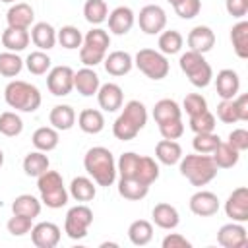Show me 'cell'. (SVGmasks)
Returning a JSON list of instances; mask_svg holds the SVG:
<instances>
[{
  "instance_id": "obj_1",
  "label": "cell",
  "mask_w": 248,
  "mask_h": 248,
  "mask_svg": "<svg viewBox=\"0 0 248 248\" xmlns=\"http://www.w3.org/2000/svg\"><path fill=\"white\" fill-rule=\"evenodd\" d=\"M83 167L99 186H110L116 180V163L107 147H91L83 157Z\"/></svg>"
},
{
  "instance_id": "obj_2",
  "label": "cell",
  "mask_w": 248,
  "mask_h": 248,
  "mask_svg": "<svg viewBox=\"0 0 248 248\" xmlns=\"http://www.w3.org/2000/svg\"><path fill=\"white\" fill-rule=\"evenodd\" d=\"M178 163H180V174L186 176L192 186H205L217 176V165L207 153L184 155Z\"/></svg>"
},
{
  "instance_id": "obj_3",
  "label": "cell",
  "mask_w": 248,
  "mask_h": 248,
  "mask_svg": "<svg viewBox=\"0 0 248 248\" xmlns=\"http://www.w3.org/2000/svg\"><path fill=\"white\" fill-rule=\"evenodd\" d=\"M4 99H6L8 107L21 110V112H35L43 101L39 89L27 81H21V79H14L6 85Z\"/></svg>"
},
{
  "instance_id": "obj_4",
  "label": "cell",
  "mask_w": 248,
  "mask_h": 248,
  "mask_svg": "<svg viewBox=\"0 0 248 248\" xmlns=\"http://www.w3.org/2000/svg\"><path fill=\"white\" fill-rule=\"evenodd\" d=\"M37 188L41 194V202L50 209H60L68 203V190L64 186V180L60 172L56 170H45L41 176H37Z\"/></svg>"
},
{
  "instance_id": "obj_5",
  "label": "cell",
  "mask_w": 248,
  "mask_h": 248,
  "mask_svg": "<svg viewBox=\"0 0 248 248\" xmlns=\"http://www.w3.org/2000/svg\"><path fill=\"white\" fill-rule=\"evenodd\" d=\"M178 64H180V70L186 74V78L190 79V83L194 87H207L211 83L213 70H211L209 62L203 58V54L188 50L180 56Z\"/></svg>"
},
{
  "instance_id": "obj_6",
  "label": "cell",
  "mask_w": 248,
  "mask_h": 248,
  "mask_svg": "<svg viewBox=\"0 0 248 248\" xmlns=\"http://www.w3.org/2000/svg\"><path fill=\"white\" fill-rule=\"evenodd\" d=\"M134 64L149 79H163V78H167V74L170 70L167 56L163 52H159V50H153V48H141V50H138V54L134 58Z\"/></svg>"
},
{
  "instance_id": "obj_7",
  "label": "cell",
  "mask_w": 248,
  "mask_h": 248,
  "mask_svg": "<svg viewBox=\"0 0 248 248\" xmlns=\"http://www.w3.org/2000/svg\"><path fill=\"white\" fill-rule=\"evenodd\" d=\"M93 223V211L79 203L68 209L66 219H64V232L72 238V240H81L87 236V229Z\"/></svg>"
},
{
  "instance_id": "obj_8",
  "label": "cell",
  "mask_w": 248,
  "mask_h": 248,
  "mask_svg": "<svg viewBox=\"0 0 248 248\" xmlns=\"http://www.w3.org/2000/svg\"><path fill=\"white\" fill-rule=\"evenodd\" d=\"M138 23H140V29L145 33V35H157L165 29L167 25V14L161 6L157 4H147L140 10V16H138Z\"/></svg>"
},
{
  "instance_id": "obj_9",
  "label": "cell",
  "mask_w": 248,
  "mask_h": 248,
  "mask_svg": "<svg viewBox=\"0 0 248 248\" xmlns=\"http://www.w3.org/2000/svg\"><path fill=\"white\" fill-rule=\"evenodd\" d=\"M46 87L56 97L68 95L74 89V70L70 66H54L46 76Z\"/></svg>"
},
{
  "instance_id": "obj_10",
  "label": "cell",
  "mask_w": 248,
  "mask_h": 248,
  "mask_svg": "<svg viewBox=\"0 0 248 248\" xmlns=\"http://www.w3.org/2000/svg\"><path fill=\"white\" fill-rule=\"evenodd\" d=\"M225 213L236 223H246L248 221V188L240 186L232 190V194L225 202Z\"/></svg>"
},
{
  "instance_id": "obj_11",
  "label": "cell",
  "mask_w": 248,
  "mask_h": 248,
  "mask_svg": "<svg viewBox=\"0 0 248 248\" xmlns=\"http://www.w3.org/2000/svg\"><path fill=\"white\" fill-rule=\"evenodd\" d=\"M217 242L223 248H244L248 244V234L246 229L242 227V223H227L219 229L217 232Z\"/></svg>"
},
{
  "instance_id": "obj_12",
  "label": "cell",
  "mask_w": 248,
  "mask_h": 248,
  "mask_svg": "<svg viewBox=\"0 0 248 248\" xmlns=\"http://www.w3.org/2000/svg\"><path fill=\"white\" fill-rule=\"evenodd\" d=\"M31 240L37 248H54L60 242V227L50 221L37 223L31 227Z\"/></svg>"
},
{
  "instance_id": "obj_13",
  "label": "cell",
  "mask_w": 248,
  "mask_h": 248,
  "mask_svg": "<svg viewBox=\"0 0 248 248\" xmlns=\"http://www.w3.org/2000/svg\"><path fill=\"white\" fill-rule=\"evenodd\" d=\"M190 211L198 217H211L219 211V198L209 190H200L190 198Z\"/></svg>"
},
{
  "instance_id": "obj_14",
  "label": "cell",
  "mask_w": 248,
  "mask_h": 248,
  "mask_svg": "<svg viewBox=\"0 0 248 248\" xmlns=\"http://www.w3.org/2000/svg\"><path fill=\"white\" fill-rule=\"evenodd\" d=\"M97 101H99V107L107 112H114L122 107V101H124V93H122V87L118 83H103L97 91Z\"/></svg>"
},
{
  "instance_id": "obj_15",
  "label": "cell",
  "mask_w": 248,
  "mask_h": 248,
  "mask_svg": "<svg viewBox=\"0 0 248 248\" xmlns=\"http://www.w3.org/2000/svg\"><path fill=\"white\" fill-rule=\"evenodd\" d=\"M74 87L78 89L79 95L83 97H93L97 95L99 87H101V81H99V76L93 68H81L78 72H74Z\"/></svg>"
},
{
  "instance_id": "obj_16",
  "label": "cell",
  "mask_w": 248,
  "mask_h": 248,
  "mask_svg": "<svg viewBox=\"0 0 248 248\" xmlns=\"http://www.w3.org/2000/svg\"><path fill=\"white\" fill-rule=\"evenodd\" d=\"M213 45H215V33L207 25H196L188 33V46L194 52L205 54L213 48Z\"/></svg>"
},
{
  "instance_id": "obj_17",
  "label": "cell",
  "mask_w": 248,
  "mask_h": 248,
  "mask_svg": "<svg viewBox=\"0 0 248 248\" xmlns=\"http://www.w3.org/2000/svg\"><path fill=\"white\" fill-rule=\"evenodd\" d=\"M215 89H217V95L221 99H234L238 89H240V78L234 70L231 68H225L217 74L215 78Z\"/></svg>"
},
{
  "instance_id": "obj_18",
  "label": "cell",
  "mask_w": 248,
  "mask_h": 248,
  "mask_svg": "<svg viewBox=\"0 0 248 248\" xmlns=\"http://www.w3.org/2000/svg\"><path fill=\"white\" fill-rule=\"evenodd\" d=\"M134 21H136V16L128 6H118L108 14V29L114 35H126L134 27Z\"/></svg>"
},
{
  "instance_id": "obj_19",
  "label": "cell",
  "mask_w": 248,
  "mask_h": 248,
  "mask_svg": "<svg viewBox=\"0 0 248 248\" xmlns=\"http://www.w3.org/2000/svg\"><path fill=\"white\" fill-rule=\"evenodd\" d=\"M103 64H105L107 74L118 78V76H126V74L132 70L134 58H132V54L126 52V50H114V52H110L108 56H105Z\"/></svg>"
},
{
  "instance_id": "obj_20",
  "label": "cell",
  "mask_w": 248,
  "mask_h": 248,
  "mask_svg": "<svg viewBox=\"0 0 248 248\" xmlns=\"http://www.w3.org/2000/svg\"><path fill=\"white\" fill-rule=\"evenodd\" d=\"M151 217H153V223L165 231H170V229L178 227V223H180V215H178L176 207L170 203H165V202H161L153 207Z\"/></svg>"
},
{
  "instance_id": "obj_21",
  "label": "cell",
  "mask_w": 248,
  "mask_h": 248,
  "mask_svg": "<svg viewBox=\"0 0 248 248\" xmlns=\"http://www.w3.org/2000/svg\"><path fill=\"white\" fill-rule=\"evenodd\" d=\"M33 8L25 2H16L8 14H6V21H8V27H17V29H29V25L33 23Z\"/></svg>"
},
{
  "instance_id": "obj_22",
  "label": "cell",
  "mask_w": 248,
  "mask_h": 248,
  "mask_svg": "<svg viewBox=\"0 0 248 248\" xmlns=\"http://www.w3.org/2000/svg\"><path fill=\"white\" fill-rule=\"evenodd\" d=\"M31 41L39 50H50L56 45V29L46 21H39L31 27Z\"/></svg>"
},
{
  "instance_id": "obj_23",
  "label": "cell",
  "mask_w": 248,
  "mask_h": 248,
  "mask_svg": "<svg viewBox=\"0 0 248 248\" xmlns=\"http://www.w3.org/2000/svg\"><path fill=\"white\" fill-rule=\"evenodd\" d=\"M31 41V35L27 29H17V27H6L2 31V45L12 50V52H19L23 48H27Z\"/></svg>"
},
{
  "instance_id": "obj_24",
  "label": "cell",
  "mask_w": 248,
  "mask_h": 248,
  "mask_svg": "<svg viewBox=\"0 0 248 248\" xmlns=\"http://www.w3.org/2000/svg\"><path fill=\"white\" fill-rule=\"evenodd\" d=\"M155 157L163 163V165H176L182 159V147L178 141L174 140H161L155 147Z\"/></svg>"
},
{
  "instance_id": "obj_25",
  "label": "cell",
  "mask_w": 248,
  "mask_h": 248,
  "mask_svg": "<svg viewBox=\"0 0 248 248\" xmlns=\"http://www.w3.org/2000/svg\"><path fill=\"white\" fill-rule=\"evenodd\" d=\"M211 159L217 165V169H232L240 159V151L231 147L227 141H219V145L211 153Z\"/></svg>"
},
{
  "instance_id": "obj_26",
  "label": "cell",
  "mask_w": 248,
  "mask_h": 248,
  "mask_svg": "<svg viewBox=\"0 0 248 248\" xmlns=\"http://www.w3.org/2000/svg\"><path fill=\"white\" fill-rule=\"evenodd\" d=\"M180 116H182V108L172 99H161L153 107V118L157 124H163L169 120H178Z\"/></svg>"
},
{
  "instance_id": "obj_27",
  "label": "cell",
  "mask_w": 248,
  "mask_h": 248,
  "mask_svg": "<svg viewBox=\"0 0 248 248\" xmlns=\"http://www.w3.org/2000/svg\"><path fill=\"white\" fill-rule=\"evenodd\" d=\"M58 130L56 128H50V126H41V128H37L35 132H33V138H31V141H33V145L39 149V151H52V149H56V145H58Z\"/></svg>"
},
{
  "instance_id": "obj_28",
  "label": "cell",
  "mask_w": 248,
  "mask_h": 248,
  "mask_svg": "<svg viewBox=\"0 0 248 248\" xmlns=\"http://www.w3.org/2000/svg\"><path fill=\"white\" fill-rule=\"evenodd\" d=\"M78 124L85 134H99L105 128V116L97 108H85L79 112Z\"/></svg>"
},
{
  "instance_id": "obj_29",
  "label": "cell",
  "mask_w": 248,
  "mask_h": 248,
  "mask_svg": "<svg viewBox=\"0 0 248 248\" xmlns=\"http://www.w3.org/2000/svg\"><path fill=\"white\" fill-rule=\"evenodd\" d=\"M128 238L134 246H145L153 238V225L145 219H138L128 227Z\"/></svg>"
},
{
  "instance_id": "obj_30",
  "label": "cell",
  "mask_w": 248,
  "mask_h": 248,
  "mask_svg": "<svg viewBox=\"0 0 248 248\" xmlns=\"http://www.w3.org/2000/svg\"><path fill=\"white\" fill-rule=\"evenodd\" d=\"M48 120H50V124H52V128L64 132V130H70V128L74 126V122H76V112H74V108H72L70 105H56V107L50 110Z\"/></svg>"
},
{
  "instance_id": "obj_31",
  "label": "cell",
  "mask_w": 248,
  "mask_h": 248,
  "mask_svg": "<svg viewBox=\"0 0 248 248\" xmlns=\"http://www.w3.org/2000/svg\"><path fill=\"white\" fill-rule=\"evenodd\" d=\"M147 192H149V186L141 184L136 178H120L118 180V194L124 200L138 202V200H143L147 196Z\"/></svg>"
},
{
  "instance_id": "obj_32",
  "label": "cell",
  "mask_w": 248,
  "mask_h": 248,
  "mask_svg": "<svg viewBox=\"0 0 248 248\" xmlns=\"http://www.w3.org/2000/svg\"><path fill=\"white\" fill-rule=\"evenodd\" d=\"M12 211H14L16 215H25V217L35 219V217H39V213H41V202H39L35 196H31V194H21V196H17V198L14 200Z\"/></svg>"
},
{
  "instance_id": "obj_33",
  "label": "cell",
  "mask_w": 248,
  "mask_h": 248,
  "mask_svg": "<svg viewBox=\"0 0 248 248\" xmlns=\"http://www.w3.org/2000/svg\"><path fill=\"white\" fill-rule=\"evenodd\" d=\"M231 43L238 58H248V21H238L231 29Z\"/></svg>"
},
{
  "instance_id": "obj_34",
  "label": "cell",
  "mask_w": 248,
  "mask_h": 248,
  "mask_svg": "<svg viewBox=\"0 0 248 248\" xmlns=\"http://www.w3.org/2000/svg\"><path fill=\"white\" fill-rule=\"evenodd\" d=\"M48 157L45 155V151H31V153H27L25 155V159H23V170H25V174L27 176H41L45 170H48Z\"/></svg>"
},
{
  "instance_id": "obj_35",
  "label": "cell",
  "mask_w": 248,
  "mask_h": 248,
  "mask_svg": "<svg viewBox=\"0 0 248 248\" xmlns=\"http://www.w3.org/2000/svg\"><path fill=\"white\" fill-rule=\"evenodd\" d=\"M95 184L87 176H76L70 182V196L78 202H91L95 198Z\"/></svg>"
},
{
  "instance_id": "obj_36",
  "label": "cell",
  "mask_w": 248,
  "mask_h": 248,
  "mask_svg": "<svg viewBox=\"0 0 248 248\" xmlns=\"http://www.w3.org/2000/svg\"><path fill=\"white\" fill-rule=\"evenodd\" d=\"M157 178H159V165L155 163L153 157L141 155L140 165H138V172H136V180H140L145 186H151Z\"/></svg>"
},
{
  "instance_id": "obj_37",
  "label": "cell",
  "mask_w": 248,
  "mask_h": 248,
  "mask_svg": "<svg viewBox=\"0 0 248 248\" xmlns=\"http://www.w3.org/2000/svg\"><path fill=\"white\" fill-rule=\"evenodd\" d=\"M140 130H141V128H140L134 120H130L124 112H122V114L114 120V124H112V134H114V138H116V140H122V141L134 140Z\"/></svg>"
},
{
  "instance_id": "obj_38",
  "label": "cell",
  "mask_w": 248,
  "mask_h": 248,
  "mask_svg": "<svg viewBox=\"0 0 248 248\" xmlns=\"http://www.w3.org/2000/svg\"><path fill=\"white\" fill-rule=\"evenodd\" d=\"M83 16L89 23L93 25H101L107 17H108V8L105 0H87L83 4Z\"/></svg>"
},
{
  "instance_id": "obj_39",
  "label": "cell",
  "mask_w": 248,
  "mask_h": 248,
  "mask_svg": "<svg viewBox=\"0 0 248 248\" xmlns=\"http://www.w3.org/2000/svg\"><path fill=\"white\" fill-rule=\"evenodd\" d=\"M182 43H184V39L178 31H174V29L163 31L159 35V52H163L165 56L167 54H176V52H180Z\"/></svg>"
},
{
  "instance_id": "obj_40",
  "label": "cell",
  "mask_w": 248,
  "mask_h": 248,
  "mask_svg": "<svg viewBox=\"0 0 248 248\" xmlns=\"http://www.w3.org/2000/svg\"><path fill=\"white\" fill-rule=\"evenodd\" d=\"M140 157L141 155H138L134 151H128V153H122L120 155V159L116 163V172L120 174V178H136Z\"/></svg>"
},
{
  "instance_id": "obj_41",
  "label": "cell",
  "mask_w": 248,
  "mask_h": 248,
  "mask_svg": "<svg viewBox=\"0 0 248 248\" xmlns=\"http://www.w3.org/2000/svg\"><path fill=\"white\" fill-rule=\"evenodd\" d=\"M23 130V120L19 118V114L6 110L0 114V134L8 136V138H16L19 136Z\"/></svg>"
},
{
  "instance_id": "obj_42",
  "label": "cell",
  "mask_w": 248,
  "mask_h": 248,
  "mask_svg": "<svg viewBox=\"0 0 248 248\" xmlns=\"http://www.w3.org/2000/svg\"><path fill=\"white\" fill-rule=\"evenodd\" d=\"M23 68V60L17 56V52L6 50L0 52V74L6 78H16Z\"/></svg>"
},
{
  "instance_id": "obj_43",
  "label": "cell",
  "mask_w": 248,
  "mask_h": 248,
  "mask_svg": "<svg viewBox=\"0 0 248 248\" xmlns=\"http://www.w3.org/2000/svg\"><path fill=\"white\" fill-rule=\"evenodd\" d=\"M56 41H58L64 48L72 50V48L81 46L83 37H81V31H79L78 27H74V25H64L62 29L56 31Z\"/></svg>"
},
{
  "instance_id": "obj_44",
  "label": "cell",
  "mask_w": 248,
  "mask_h": 248,
  "mask_svg": "<svg viewBox=\"0 0 248 248\" xmlns=\"http://www.w3.org/2000/svg\"><path fill=\"white\" fill-rule=\"evenodd\" d=\"M25 66H27V70H29L31 74L43 76V74H46V70L50 68V56H48L46 52H43V50H35V52H31V54L27 56Z\"/></svg>"
},
{
  "instance_id": "obj_45",
  "label": "cell",
  "mask_w": 248,
  "mask_h": 248,
  "mask_svg": "<svg viewBox=\"0 0 248 248\" xmlns=\"http://www.w3.org/2000/svg\"><path fill=\"white\" fill-rule=\"evenodd\" d=\"M190 130L194 134H205L215 130V116L209 110H203L200 114L190 116Z\"/></svg>"
},
{
  "instance_id": "obj_46",
  "label": "cell",
  "mask_w": 248,
  "mask_h": 248,
  "mask_svg": "<svg viewBox=\"0 0 248 248\" xmlns=\"http://www.w3.org/2000/svg\"><path fill=\"white\" fill-rule=\"evenodd\" d=\"M221 138L213 132H205V134H196L192 140V145L196 149V153H213V149L219 145Z\"/></svg>"
},
{
  "instance_id": "obj_47",
  "label": "cell",
  "mask_w": 248,
  "mask_h": 248,
  "mask_svg": "<svg viewBox=\"0 0 248 248\" xmlns=\"http://www.w3.org/2000/svg\"><path fill=\"white\" fill-rule=\"evenodd\" d=\"M83 43L89 45V46H95V48H101V50L107 52V48L110 46V37H108V33H107L105 29L95 27V29L87 31V35L83 37Z\"/></svg>"
},
{
  "instance_id": "obj_48",
  "label": "cell",
  "mask_w": 248,
  "mask_h": 248,
  "mask_svg": "<svg viewBox=\"0 0 248 248\" xmlns=\"http://www.w3.org/2000/svg\"><path fill=\"white\" fill-rule=\"evenodd\" d=\"M105 50L101 48H95V46H89V45H81L79 46V60L87 66V68H95L97 64H101L105 60Z\"/></svg>"
},
{
  "instance_id": "obj_49",
  "label": "cell",
  "mask_w": 248,
  "mask_h": 248,
  "mask_svg": "<svg viewBox=\"0 0 248 248\" xmlns=\"http://www.w3.org/2000/svg\"><path fill=\"white\" fill-rule=\"evenodd\" d=\"M6 227H8V232H10V234H14V236H23V234H27V232L31 231L33 219H31V217H25V215H16V213H14V217H10V221L6 223Z\"/></svg>"
},
{
  "instance_id": "obj_50",
  "label": "cell",
  "mask_w": 248,
  "mask_h": 248,
  "mask_svg": "<svg viewBox=\"0 0 248 248\" xmlns=\"http://www.w3.org/2000/svg\"><path fill=\"white\" fill-rule=\"evenodd\" d=\"M174 12L178 14V17L182 19H192L200 14L202 10V0H178L174 6Z\"/></svg>"
},
{
  "instance_id": "obj_51",
  "label": "cell",
  "mask_w": 248,
  "mask_h": 248,
  "mask_svg": "<svg viewBox=\"0 0 248 248\" xmlns=\"http://www.w3.org/2000/svg\"><path fill=\"white\" fill-rule=\"evenodd\" d=\"M184 110L188 112V116H194V114H200L203 110H207V101L203 95L200 93H190L184 97V103H182Z\"/></svg>"
},
{
  "instance_id": "obj_52",
  "label": "cell",
  "mask_w": 248,
  "mask_h": 248,
  "mask_svg": "<svg viewBox=\"0 0 248 248\" xmlns=\"http://www.w3.org/2000/svg\"><path fill=\"white\" fill-rule=\"evenodd\" d=\"M217 118L225 124H234L238 122V114L234 108V99H221L217 105Z\"/></svg>"
},
{
  "instance_id": "obj_53",
  "label": "cell",
  "mask_w": 248,
  "mask_h": 248,
  "mask_svg": "<svg viewBox=\"0 0 248 248\" xmlns=\"http://www.w3.org/2000/svg\"><path fill=\"white\" fill-rule=\"evenodd\" d=\"M159 132L163 136V140H178L182 134H184V124L182 120H169V122H163L159 124Z\"/></svg>"
},
{
  "instance_id": "obj_54",
  "label": "cell",
  "mask_w": 248,
  "mask_h": 248,
  "mask_svg": "<svg viewBox=\"0 0 248 248\" xmlns=\"http://www.w3.org/2000/svg\"><path fill=\"white\" fill-rule=\"evenodd\" d=\"M231 147H234L236 151H246L248 149V132L244 128H236L229 134V141Z\"/></svg>"
},
{
  "instance_id": "obj_55",
  "label": "cell",
  "mask_w": 248,
  "mask_h": 248,
  "mask_svg": "<svg viewBox=\"0 0 248 248\" xmlns=\"http://www.w3.org/2000/svg\"><path fill=\"white\" fill-rule=\"evenodd\" d=\"M161 244H163V248H190V246H192V242L186 240V236H182V234H178V232L167 234Z\"/></svg>"
},
{
  "instance_id": "obj_56",
  "label": "cell",
  "mask_w": 248,
  "mask_h": 248,
  "mask_svg": "<svg viewBox=\"0 0 248 248\" xmlns=\"http://www.w3.org/2000/svg\"><path fill=\"white\" fill-rule=\"evenodd\" d=\"M225 8L232 17H244L248 14V0H225Z\"/></svg>"
},
{
  "instance_id": "obj_57",
  "label": "cell",
  "mask_w": 248,
  "mask_h": 248,
  "mask_svg": "<svg viewBox=\"0 0 248 248\" xmlns=\"http://www.w3.org/2000/svg\"><path fill=\"white\" fill-rule=\"evenodd\" d=\"M234 108H236V114H238V120L240 122H246L248 120V95L242 93L234 99Z\"/></svg>"
},
{
  "instance_id": "obj_58",
  "label": "cell",
  "mask_w": 248,
  "mask_h": 248,
  "mask_svg": "<svg viewBox=\"0 0 248 248\" xmlns=\"http://www.w3.org/2000/svg\"><path fill=\"white\" fill-rule=\"evenodd\" d=\"M2 165H4V151L0 149V167H2Z\"/></svg>"
},
{
  "instance_id": "obj_59",
  "label": "cell",
  "mask_w": 248,
  "mask_h": 248,
  "mask_svg": "<svg viewBox=\"0 0 248 248\" xmlns=\"http://www.w3.org/2000/svg\"><path fill=\"white\" fill-rule=\"evenodd\" d=\"M176 2H178V0H169V4H172V6H174Z\"/></svg>"
},
{
  "instance_id": "obj_60",
  "label": "cell",
  "mask_w": 248,
  "mask_h": 248,
  "mask_svg": "<svg viewBox=\"0 0 248 248\" xmlns=\"http://www.w3.org/2000/svg\"><path fill=\"white\" fill-rule=\"evenodd\" d=\"M2 2H8V4H12V2H16V0H2Z\"/></svg>"
}]
</instances>
